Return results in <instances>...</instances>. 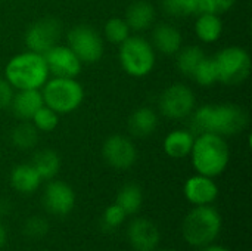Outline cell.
I'll return each mask as SVG.
<instances>
[{"label": "cell", "mask_w": 252, "mask_h": 251, "mask_svg": "<svg viewBox=\"0 0 252 251\" xmlns=\"http://www.w3.org/2000/svg\"><path fill=\"white\" fill-rule=\"evenodd\" d=\"M162 9L168 16L188 18L201 12L198 0H162Z\"/></svg>", "instance_id": "4316f807"}, {"label": "cell", "mask_w": 252, "mask_h": 251, "mask_svg": "<svg viewBox=\"0 0 252 251\" xmlns=\"http://www.w3.org/2000/svg\"><path fill=\"white\" fill-rule=\"evenodd\" d=\"M157 50L145 37L130 36L120 44L118 59L123 70L136 78L146 77L155 67Z\"/></svg>", "instance_id": "8992f818"}, {"label": "cell", "mask_w": 252, "mask_h": 251, "mask_svg": "<svg viewBox=\"0 0 252 251\" xmlns=\"http://www.w3.org/2000/svg\"><path fill=\"white\" fill-rule=\"evenodd\" d=\"M176 67L177 70L188 77H192L195 68L198 67V64L205 58L204 50L199 46H186L182 47L177 53H176Z\"/></svg>", "instance_id": "d4e9b609"}, {"label": "cell", "mask_w": 252, "mask_h": 251, "mask_svg": "<svg viewBox=\"0 0 252 251\" xmlns=\"http://www.w3.org/2000/svg\"><path fill=\"white\" fill-rule=\"evenodd\" d=\"M190 117V132L196 136L201 133H216L223 138L235 136L248 126L247 111L235 104L202 105L195 108Z\"/></svg>", "instance_id": "6da1fadb"}, {"label": "cell", "mask_w": 252, "mask_h": 251, "mask_svg": "<svg viewBox=\"0 0 252 251\" xmlns=\"http://www.w3.org/2000/svg\"><path fill=\"white\" fill-rule=\"evenodd\" d=\"M49 75L44 56L32 50L12 56L4 67V78L16 90H40Z\"/></svg>", "instance_id": "7a4b0ae2"}, {"label": "cell", "mask_w": 252, "mask_h": 251, "mask_svg": "<svg viewBox=\"0 0 252 251\" xmlns=\"http://www.w3.org/2000/svg\"><path fill=\"white\" fill-rule=\"evenodd\" d=\"M202 251H229L224 247H220V246H205V249Z\"/></svg>", "instance_id": "d590c367"}, {"label": "cell", "mask_w": 252, "mask_h": 251, "mask_svg": "<svg viewBox=\"0 0 252 251\" xmlns=\"http://www.w3.org/2000/svg\"><path fill=\"white\" fill-rule=\"evenodd\" d=\"M31 166L37 170L41 179L52 180L61 170V158L52 149H41L32 157Z\"/></svg>", "instance_id": "603a6c76"}, {"label": "cell", "mask_w": 252, "mask_h": 251, "mask_svg": "<svg viewBox=\"0 0 252 251\" xmlns=\"http://www.w3.org/2000/svg\"><path fill=\"white\" fill-rule=\"evenodd\" d=\"M102 155L111 167L117 170H127L136 163L137 149L127 136L112 135L103 142Z\"/></svg>", "instance_id": "8fae6325"}, {"label": "cell", "mask_w": 252, "mask_h": 251, "mask_svg": "<svg viewBox=\"0 0 252 251\" xmlns=\"http://www.w3.org/2000/svg\"><path fill=\"white\" fill-rule=\"evenodd\" d=\"M189 155L198 175L208 178L220 176L230 161V149L226 139L216 133L196 135Z\"/></svg>", "instance_id": "3957f363"}, {"label": "cell", "mask_w": 252, "mask_h": 251, "mask_svg": "<svg viewBox=\"0 0 252 251\" xmlns=\"http://www.w3.org/2000/svg\"><path fill=\"white\" fill-rule=\"evenodd\" d=\"M183 192L186 200L193 206H208L219 197V186L213 178L195 175L185 182Z\"/></svg>", "instance_id": "5bb4252c"}, {"label": "cell", "mask_w": 252, "mask_h": 251, "mask_svg": "<svg viewBox=\"0 0 252 251\" xmlns=\"http://www.w3.org/2000/svg\"><path fill=\"white\" fill-rule=\"evenodd\" d=\"M47 231H49L47 220L43 219V217H38V216L30 217L24 225L25 235H28L31 238H41V237H44L47 234Z\"/></svg>", "instance_id": "4dcf8cb0"}, {"label": "cell", "mask_w": 252, "mask_h": 251, "mask_svg": "<svg viewBox=\"0 0 252 251\" xmlns=\"http://www.w3.org/2000/svg\"><path fill=\"white\" fill-rule=\"evenodd\" d=\"M201 12H210L216 15H221L227 10H230L236 0H198Z\"/></svg>", "instance_id": "d6a6232c"}, {"label": "cell", "mask_w": 252, "mask_h": 251, "mask_svg": "<svg viewBox=\"0 0 252 251\" xmlns=\"http://www.w3.org/2000/svg\"><path fill=\"white\" fill-rule=\"evenodd\" d=\"M223 33V21L220 15L210 12H199L195 21V34L196 37L207 44L216 43Z\"/></svg>", "instance_id": "ffe728a7"}, {"label": "cell", "mask_w": 252, "mask_h": 251, "mask_svg": "<svg viewBox=\"0 0 252 251\" xmlns=\"http://www.w3.org/2000/svg\"><path fill=\"white\" fill-rule=\"evenodd\" d=\"M115 204H118L127 216L137 213L143 204V192H142L140 186L136 183L124 185L117 195Z\"/></svg>", "instance_id": "cb8c5ba5"}, {"label": "cell", "mask_w": 252, "mask_h": 251, "mask_svg": "<svg viewBox=\"0 0 252 251\" xmlns=\"http://www.w3.org/2000/svg\"><path fill=\"white\" fill-rule=\"evenodd\" d=\"M41 89L44 105L58 114L74 112L84 99L83 86L71 77H53Z\"/></svg>", "instance_id": "5b68a950"}, {"label": "cell", "mask_w": 252, "mask_h": 251, "mask_svg": "<svg viewBox=\"0 0 252 251\" xmlns=\"http://www.w3.org/2000/svg\"><path fill=\"white\" fill-rule=\"evenodd\" d=\"M34 127L38 132L47 133V132H53L58 124H59V114L55 112L53 109H50L49 107L43 105L31 118Z\"/></svg>", "instance_id": "f546056e"}, {"label": "cell", "mask_w": 252, "mask_h": 251, "mask_svg": "<svg viewBox=\"0 0 252 251\" xmlns=\"http://www.w3.org/2000/svg\"><path fill=\"white\" fill-rule=\"evenodd\" d=\"M6 240H7L6 229H4V226L1 225V222H0V250L4 247V244H6Z\"/></svg>", "instance_id": "e575fe53"}, {"label": "cell", "mask_w": 252, "mask_h": 251, "mask_svg": "<svg viewBox=\"0 0 252 251\" xmlns=\"http://www.w3.org/2000/svg\"><path fill=\"white\" fill-rule=\"evenodd\" d=\"M126 216H127V215L124 213V210H123L118 204H112V206H109V207L105 210L102 222H103V225H105L106 229H115V228H118L120 225H123Z\"/></svg>", "instance_id": "1f68e13d"}, {"label": "cell", "mask_w": 252, "mask_h": 251, "mask_svg": "<svg viewBox=\"0 0 252 251\" xmlns=\"http://www.w3.org/2000/svg\"><path fill=\"white\" fill-rule=\"evenodd\" d=\"M44 251H47V250H44Z\"/></svg>", "instance_id": "74e56055"}, {"label": "cell", "mask_w": 252, "mask_h": 251, "mask_svg": "<svg viewBox=\"0 0 252 251\" xmlns=\"http://www.w3.org/2000/svg\"><path fill=\"white\" fill-rule=\"evenodd\" d=\"M155 50L164 55H176L183 44V36L179 28L170 24H158L152 31V43Z\"/></svg>", "instance_id": "2e32d148"}, {"label": "cell", "mask_w": 252, "mask_h": 251, "mask_svg": "<svg viewBox=\"0 0 252 251\" xmlns=\"http://www.w3.org/2000/svg\"><path fill=\"white\" fill-rule=\"evenodd\" d=\"M158 105L164 117L170 120H183L196 108V96L189 86L174 83L161 93Z\"/></svg>", "instance_id": "ba28073f"}, {"label": "cell", "mask_w": 252, "mask_h": 251, "mask_svg": "<svg viewBox=\"0 0 252 251\" xmlns=\"http://www.w3.org/2000/svg\"><path fill=\"white\" fill-rule=\"evenodd\" d=\"M221 231V216L217 209L208 206H195L190 210L183 223L182 234L188 244L193 247L210 246Z\"/></svg>", "instance_id": "277c9868"}, {"label": "cell", "mask_w": 252, "mask_h": 251, "mask_svg": "<svg viewBox=\"0 0 252 251\" xmlns=\"http://www.w3.org/2000/svg\"><path fill=\"white\" fill-rule=\"evenodd\" d=\"M158 127V115L152 108H137L128 118V129L137 138L151 136Z\"/></svg>", "instance_id": "7402d4cb"}, {"label": "cell", "mask_w": 252, "mask_h": 251, "mask_svg": "<svg viewBox=\"0 0 252 251\" xmlns=\"http://www.w3.org/2000/svg\"><path fill=\"white\" fill-rule=\"evenodd\" d=\"M103 33H105V37L114 44H121L124 40H127L131 36L130 34L131 30L128 24L123 18H111L109 21H106Z\"/></svg>", "instance_id": "f1b7e54d"}, {"label": "cell", "mask_w": 252, "mask_h": 251, "mask_svg": "<svg viewBox=\"0 0 252 251\" xmlns=\"http://www.w3.org/2000/svg\"><path fill=\"white\" fill-rule=\"evenodd\" d=\"M44 105L41 90H18L10 102L12 112L24 121L32 118V115Z\"/></svg>", "instance_id": "e0dca14e"}, {"label": "cell", "mask_w": 252, "mask_h": 251, "mask_svg": "<svg viewBox=\"0 0 252 251\" xmlns=\"http://www.w3.org/2000/svg\"><path fill=\"white\" fill-rule=\"evenodd\" d=\"M192 78L204 87H211L213 84H216L219 81V72H217V67L214 62V58H208L205 56L198 67L195 68Z\"/></svg>", "instance_id": "83f0119b"}, {"label": "cell", "mask_w": 252, "mask_h": 251, "mask_svg": "<svg viewBox=\"0 0 252 251\" xmlns=\"http://www.w3.org/2000/svg\"><path fill=\"white\" fill-rule=\"evenodd\" d=\"M62 34V25L56 18H43L35 21L25 31V46L28 50L44 55L58 44Z\"/></svg>", "instance_id": "30bf717a"}, {"label": "cell", "mask_w": 252, "mask_h": 251, "mask_svg": "<svg viewBox=\"0 0 252 251\" xmlns=\"http://www.w3.org/2000/svg\"><path fill=\"white\" fill-rule=\"evenodd\" d=\"M66 40V46L83 64H94L103 55V40L100 34L90 25H77L71 28Z\"/></svg>", "instance_id": "9c48e42d"}, {"label": "cell", "mask_w": 252, "mask_h": 251, "mask_svg": "<svg viewBox=\"0 0 252 251\" xmlns=\"http://www.w3.org/2000/svg\"><path fill=\"white\" fill-rule=\"evenodd\" d=\"M10 141H12L13 146L19 148V149H24V151L31 149L38 142V130L34 127L32 123L24 121L12 129Z\"/></svg>", "instance_id": "484cf974"}, {"label": "cell", "mask_w": 252, "mask_h": 251, "mask_svg": "<svg viewBox=\"0 0 252 251\" xmlns=\"http://www.w3.org/2000/svg\"><path fill=\"white\" fill-rule=\"evenodd\" d=\"M128 241L136 251H154L159 243V231L154 222L136 219L128 226Z\"/></svg>", "instance_id": "9a60e30c"}, {"label": "cell", "mask_w": 252, "mask_h": 251, "mask_svg": "<svg viewBox=\"0 0 252 251\" xmlns=\"http://www.w3.org/2000/svg\"><path fill=\"white\" fill-rule=\"evenodd\" d=\"M164 251H173V250H164Z\"/></svg>", "instance_id": "8d00e7d4"}, {"label": "cell", "mask_w": 252, "mask_h": 251, "mask_svg": "<svg viewBox=\"0 0 252 251\" xmlns=\"http://www.w3.org/2000/svg\"><path fill=\"white\" fill-rule=\"evenodd\" d=\"M214 62L219 72V81L226 86L242 84L251 72V56L239 46H229L221 49Z\"/></svg>", "instance_id": "52a82bcc"}, {"label": "cell", "mask_w": 252, "mask_h": 251, "mask_svg": "<svg viewBox=\"0 0 252 251\" xmlns=\"http://www.w3.org/2000/svg\"><path fill=\"white\" fill-rule=\"evenodd\" d=\"M49 72L53 77H71L75 78L83 67V62L77 58V55L68 47L56 44L49 49L44 55Z\"/></svg>", "instance_id": "7c38bea8"}, {"label": "cell", "mask_w": 252, "mask_h": 251, "mask_svg": "<svg viewBox=\"0 0 252 251\" xmlns=\"http://www.w3.org/2000/svg\"><path fill=\"white\" fill-rule=\"evenodd\" d=\"M13 95H15V89L9 84V81L6 78L0 77V109L10 107Z\"/></svg>", "instance_id": "836d02e7"}, {"label": "cell", "mask_w": 252, "mask_h": 251, "mask_svg": "<svg viewBox=\"0 0 252 251\" xmlns=\"http://www.w3.org/2000/svg\"><path fill=\"white\" fill-rule=\"evenodd\" d=\"M155 16V7L146 0H139L131 3L127 9L126 22L131 31H145L154 25Z\"/></svg>", "instance_id": "ac0fdd59"}, {"label": "cell", "mask_w": 252, "mask_h": 251, "mask_svg": "<svg viewBox=\"0 0 252 251\" xmlns=\"http://www.w3.org/2000/svg\"><path fill=\"white\" fill-rule=\"evenodd\" d=\"M43 201L49 213L55 216H66L75 206V192L65 182L52 180L44 189Z\"/></svg>", "instance_id": "4fadbf2b"}, {"label": "cell", "mask_w": 252, "mask_h": 251, "mask_svg": "<svg viewBox=\"0 0 252 251\" xmlns=\"http://www.w3.org/2000/svg\"><path fill=\"white\" fill-rule=\"evenodd\" d=\"M195 135L190 130L176 129L170 132L164 139V152L170 158H185L190 154L193 146Z\"/></svg>", "instance_id": "d6986e66"}, {"label": "cell", "mask_w": 252, "mask_h": 251, "mask_svg": "<svg viewBox=\"0 0 252 251\" xmlns=\"http://www.w3.org/2000/svg\"><path fill=\"white\" fill-rule=\"evenodd\" d=\"M41 178L31 164H18L10 172V185L21 194H32L38 189Z\"/></svg>", "instance_id": "44dd1931"}]
</instances>
